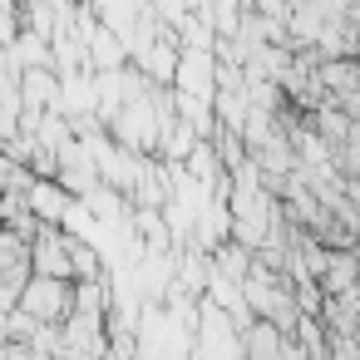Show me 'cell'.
Segmentation results:
<instances>
[{"instance_id": "5b68a950", "label": "cell", "mask_w": 360, "mask_h": 360, "mask_svg": "<svg viewBox=\"0 0 360 360\" xmlns=\"http://www.w3.org/2000/svg\"><path fill=\"white\" fill-rule=\"evenodd\" d=\"M306 119H311V129L321 134V143L330 148V158H335V148L355 134V119H350L340 104H321V109H316V114H306Z\"/></svg>"}, {"instance_id": "ba28073f", "label": "cell", "mask_w": 360, "mask_h": 360, "mask_svg": "<svg viewBox=\"0 0 360 360\" xmlns=\"http://www.w3.org/2000/svg\"><path fill=\"white\" fill-rule=\"evenodd\" d=\"M335 173H340L345 183H360V124H355V134L335 148Z\"/></svg>"}, {"instance_id": "6da1fadb", "label": "cell", "mask_w": 360, "mask_h": 360, "mask_svg": "<svg viewBox=\"0 0 360 360\" xmlns=\"http://www.w3.org/2000/svg\"><path fill=\"white\" fill-rule=\"evenodd\" d=\"M20 316H30L35 326H65L75 311V281H55V276H30L20 291Z\"/></svg>"}, {"instance_id": "7a4b0ae2", "label": "cell", "mask_w": 360, "mask_h": 360, "mask_svg": "<svg viewBox=\"0 0 360 360\" xmlns=\"http://www.w3.org/2000/svg\"><path fill=\"white\" fill-rule=\"evenodd\" d=\"M30 276H55V281H75L70 266V237L60 227H40L30 242Z\"/></svg>"}, {"instance_id": "3957f363", "label": "cell", "mask_w": 360, "mask_h": 360, "mask_svg": "<svg viewBox=\"0 0 360 360\" xmlns=\"http://www.w3.org/2000/svg\"><path fill=\"white\" fill-rule=\"evenodd\" d=\"M25 202H30V212H35V222H40V227H60L75 198L60 188V178H35V183H30V193H25Z\"/></svg>"}, {"instance_id": "52a82bcc", "label": "cell", "mask_w": 360, "mask_h": 360, "mask_svg": "<svg viewBox=\"0 0 360 360\" xmlns=\"http://www.w3.org/2000/svg\"><path fill=\"white\" fill-rule=\"evenodd\" d=\"M70 237V232H65ZM70 266H75V281H104V257H99V247H89V242H79V237H70Z\"/></svg>"}, {"instance_id": "277c9868", "label": "cell", "mask_w": 360, "mask_h": 360, "mask_svg": "<svg viewBox=\"0 0 360 360\" xmlns=\"http://www.w3.org/2000/svg\"><path fill=\"white\" fill-rule=\"evenodd\" d=\"M321 296H360V262H355V252H326Z\"/></svg>"}, {"instance_id": "8992f818", "label": "cell", "mask_w": 360, "mask_h": 360, "mask_svg": "<svg viewBox=\"0 0 360 360\" xmlns=\"http://www.w3.org/2000/svg\"><path fill=\"white\" fill-rule=\"evenodd\" d=\"M286 330H276V326H266V321H252L247 330H242V350H247V360H281L286 355Z\"/></svg>"}, {"instance_id": "9c48e42d", "label": "cell", "mask_w": 360, "mask_h": 360, "mask_svg": "<svg viewBox=\"0 0 360 360\" xmlns=\"http://www.w3.org/2000/svg\"><path fill=\"white\" fill-rule=\"evenodd\" d=\"M0 360H30V345H11V340H0Z\"/></svg>"}]
</instances>
